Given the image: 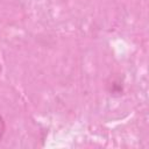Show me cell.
I'll use <instances>...</instances> for the list:
<instances>
[{
    "mask_svg": "<svg viewBox=\"0 0 149 149\" xmlns=\"http://www.w3.org/2000/svg\"><path fill=\"white\" fill-rule=\"evenodd\" d=\"M3 133H5V122H3V119H2V116L0 115V139L2 137Z\"/></svg>",
    "mask_w": 149,
    "mask_h": 149,
    "instance_id": "6da1fadb",
    "label": "cell"
}]
</instances>
